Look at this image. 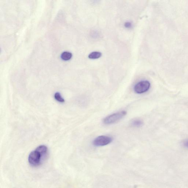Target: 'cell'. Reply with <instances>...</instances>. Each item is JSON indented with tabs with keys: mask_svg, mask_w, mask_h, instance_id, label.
<instances>
[{
	"mask_svg": "<svg viewBox=\"0 0 188 188\" xmlns=\"http://www.w3.org/2000/svg\"><path fill=\"white\" fill-rule=\"evenodd\" d=\"M54 97L56 100L60 103H64L65 100L62 97L60 94L59 92H56L54 95Z\"/></svg>",
	"mask_w": 188,
	"mask_h": 188,
	"instance_id": "obj_8",
	"label": "cell"
},
{
	"mask_svg": "<svg viewBox=\"0 0 188 188\" xmlns=\"http://www.w3.org/2000/svg\"><path fill=\"white\" fill-rule=\"evenodd\" d=\"M143 124V122L140 119H134L131 122V125L133 127L140 128L142 126Z\"/></svg>",
	"mask_w": 188,
	"mask_h": 188,
	"instance_id": "obj_5",
	"label": "cell"
},
{
	"mask_svg": "<svg viewBox=\"0 0 188 188\" xmlns=\"http://www.w3.org/2000/svg\"><path fill=\"white\" fill-rule=\"evenodd\" d=\"M101 56V54L99 52H93L91 53L89 55V58L91 59H97L100 57Z\"/></svg>",
	"mask_w": 188,
	"mask_h": 188,
	"instance_id": "obj_7",
	"label": "cell"
},
{
	"mask_svg": "<svg viewBox=\"0 0 188 188\" xmlns=\"http://www.w3.org/2000/svg\"><path fill=\"white\" fill-rule=\"evenodd\" d=\"M125 26L126 28H130L132 26V24L130 22H126L125 24Z\"/></svg>",
	"mask_w": 188,
	"mask_h": 188,
	"instance_id": "obj_9",
	"label": "cell"
},
{
	"mask_svg": "<svg viewBox=\"0 0 188 188\" xmlns=\"http://www.w3.org/2000/svg\"><path fill=\"white\" fill-rule=\"evenodd\" d=\"M48 153V149L46 146H38L29 154L28 158L29 164L33 167L40 166L46 160Z\"/></svg>",
	"mask_w": 188,
	"mask_h": 188,
	"instance_id": "obj_1",
	"label": "cell"
},
{
	"mask_svg": "<svg viewBox=\"0 0 188 188\" xmlns=\"http://www.w3.org/2000/svg\"><path fill=\"white\" fill-rule=\"evenodd\" d=\"M150 87V84L147 81H143L137 83L134 88L135 92L137 94H142L147 92Z\"/></svg>",
	"mask_w": 188,
	"mask_h": 188,
	"instance_id": "obj_3",
	"label": "cell"
},
{
	"mask_svg": "<svg viewBox=\"0 0 188 188\" xmlns=\"http://www.w3.org/2000/svg\"><path fill=\"white\" fill-rule=\"evenodd\" d=\"M184 145L186 147L188 148V141H186L184 143Z\"/></svg>",
	"mask_w": 188,
	"mask_h": 188,
	"instance_id": "obj_10",
	"label": "cell"
},
{
	"mask_svg": "<svg viewBox=\"0 0 188 188\" xmlns=\"http://www.w3.org/2000/svg\"><path fill=\"white\" fill-rule=\"evenodd\" d=\"M72 57V54L71 53L67 51L63 53L61 55V58L64 60H69Z\"/></svg>",
	"mask_w": 188,
	"mask_h": 188,
	"instance_id": "obj_6",
	"label": "cell"
},
{
	"mask_svg": "<svg viewBox=\"0 0 188 188\" xmlns=\"http://www.w3.org/2000/svg\"><path fill=\"white\" fill-rule=\"evenodd\" d=\"M126 114L127 112L125 111H121L114 113L104 118L103 122L107 125L115 124L123 119Z\"/></svg>",
	"mask_w": 188,
	"mask_h": 188,
	"instance_id": "obj_2",
	"label": "cell"
},
{
	"mask_svg": "<svg viewBox=\"0 0 188 188\" xmlns=\"http://www.w3.org/2000/svg\"><path fill=\"white\" fill-rule=\"evenodd\" d=\"M112 141V138L109 136H98L93 141V143L96 147H101L109 144Z\"/></svg>",
	"mask_w": 188,
	"mask_h": 188,
	"instance_id": "obj_4",
	"label": "cell"
}]
</instances>
